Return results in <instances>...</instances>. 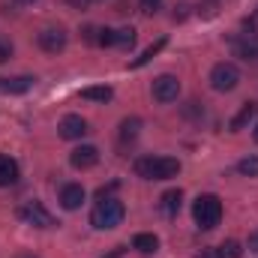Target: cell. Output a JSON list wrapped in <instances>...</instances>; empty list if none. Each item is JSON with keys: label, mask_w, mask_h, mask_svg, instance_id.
<instances>
[{"label": "cell", "mask_w": 258, "mask_h": 258, "mask_svg": "<svg viewBox=\"0 0 258 258\" xmlns=\"http://www.w3.org/2000/svg\"><path fill=\"white\" fill-rule=\"evenodd\" d=\"M135 174L144 180H171L180 174V162L174 156H138Z\"/></svg>", "instance_id": "6da1fadb"}, {"label": "cell", "mask_w": 258, "mask_h": 258, "mask_svg": "<svg viewBox=\"0 0 258 258\" xmlns=\"http://www.w3.org/2000/svg\"><path fill=\"white\" fill-rule=\"evenodd\" d=\"M123 216H126L123 201L120 198H111V195H102L93 204V210H90V225L99 228V231H111V228H117L123 222Z\"/></svg>", "instance_id": "7a4b0ae2"}, {"label": "cell", "mask_w": 258, "mask_h": 258, "mask_svg": "<svg viewBox=\"0 0 258 258\" xmlns=\"http://www.w3.org/2000/svg\"><path fill=\"white\" fill-rule=\"evenodd\" d=\"M192 216H195L198 228H204V231L216 228L219 219H222V201L216 195H198L192 204Z\"/></svg>", "instance_id": "3957f363"}, {"label": "cell", "mask_w": 258, "mask_h": 258, "mask_svg": "<svg viewBox=\"0 0 258 258\" xmlns=\"http://www.w3.org/2000/svg\"><path fill=\"white\" fill-rule=\"evenodd\" d=\"M18 216H21V222H27V225H33V228H54V225H57V219L45 210L42 201H24V204L18 207Z\"/></svg>", "instance_id": "277c9868"}, {"label": "cell", "mask_w": 258, "mask_h": 258, "mask_svg": "<svg viewBox=\"0 0 258 258\" xmlns=\"http://www.w3.org/2000/svg\"><path fill=\"white\" fill-rule=\"evenodd\" d=\"M237 81H240V69H237L234 63H216L213 69H210V87L219 90V93L234 90Z\"/></svg>", "instance_id": "5b68a950"}, {"label": "cell", "mask_w": 258, "mask_h": 258, "mask_svg": "<svg viewBox=\"0 0 258 258\" xmlns=\"http://www.w3.org/2000/svg\"><path fill=\"white\" fill-rule=\"evenodd\" d=\"M153 99L156 102H174L177 96H180V78L177 75H159V78H153Z\"/></svg>", "instance_id": "8992f818"}, {"label": "cell", "mask_w": 258, "mask_h": 258, "mask_svg": "<svg viewBox=\"0 0 258 258\" xmlns=\"http://www.w3.org/2000/svg\"><path fill=\"white\" fill-rule=\"evenodd\" d=\"M36 42H39V48L42 51H48V54H57V51H63L66 42H69V33H66L63 27H45L39 36H36Z\"/></svg>", "instance_id": "52a82bcc"}, {"label": "cell", "mask_w": 258, "mask_h": 258, "mask_svg": "<svg viewBox=\"0 0 258 258\" xmlns=\"http://www.w3.org/2000/svg\"><path fill=\"white\" fill-rule=\"evenodd\" d=\"M69 162H72V168L87 171V168H93V165L99 162V150H96L93 144H78V147L69 153Z\"/></svg>", "instance_id": "ba28073f"}, {"label": "cell", "mask_w": 258, "mask_h": 258, "mask_svg": "<svg viewBox=\"0 0 258 258\" xmlns=\"http://www.w3.org/2000/svg\"><path fill=\"white\" fill-rule=\"evenodd\" d=\"M57 129H60V138H66V141H78V138L87 132V120H84L81 114H66Z\"/></svg>", "instance_id": "9c48e42d"}, {"label": "cell", "mask_w": 258, "mask_h": 258, "mask_svg": "<svg viewBox=\"0 0 258 258\" xmlns=\"http://www.w3.org/2000/svg\"><path fill=\"white\" fill-rule=\"evenodd\" d=\"M81 201H84V189H81V183H66L63 189H60V204H63L66 210H78Z\"/></svg>", "instance_id": "30bf717a"}, {"label": "cell", "mask_w": 258, "mask_h": 258, "mask_svg": "<svg viewBox=\"0 0 258 258\" xmlns=\"http://www.w3.org/2000/svg\"><path fill=\"white\" fill-rule=\"evenodd\" d=\"M234 51L243 60H258V33H243V39H237Z\"/></svg>", "instance_id": "8fae6325"}, {"label": "cell", "mask_w": 258, "mask_h": 258, "mask_svg": "<svg viewBox=\"0 0 258 258\" xmlns=\"http://www.w3.org/2000/svg\"><path fill=\"white\" fill-rule=\"evenodd\" d=\"M18 180V162L6 153H0V186H12Z\"/></svg>", "instance_id": "7c38bea8"}, {"label": "cell", "mask_w": 258, "mask_h": 258, "mask_svg": "<svg viewBox=\"0 0 258 258\" xmlns=\"http://www.w3.org/2000/svg\"><path fill=\"white\" fill-rule=\"evenodd\" d=\"M33 87V78L30 75H21V78H0V90L3 93H24Z\"/></svg>", "instance_id": "4fadbf2b"}, {"label": "cell", "mask_w": 258, "mask_h": 258, "mask_svg": "<svg viewBox=\"0 0 258 258\" xmlns=\"http://www.w3.org/2000/svg\"><path fill=\"white\" fill-rule=\"evenodd\" d=\"M159 201H162V213L165 216H177L180 213V204H183V192L180 189H171V192L162 195Z\"/></svg>", "instance_id": "5bb4252c"}, {"label": "cell", "mask_w": 258, "mask_h": 258, "mask_svg": "<svg viewBox=\"0 0 258 258\" xmlns=\"http://www.w3.org/2000/svg\"><path fill=\"white\" fill-rule=\"evenodd\" d=\"M132 249L150 255V252L159 249V237H156V234H135V237H132Z\"/></svg>", "instance_id": "9a60e30c"}, {"label": "cell", "mask_w": 258, "mask_h": 258, "mask_svg": "<svg viewBox=\"0 0 258 258\" xmlns=\"http://www.w3.org/2000/svg\"><path fill=\"white\" fill-rule=\"evenodd\" d=\"M111 96H114V90L108 84H102V87H84L81 90V99H90V102H108Z\"/></svg>", "instance_id": "2e32d148"}, {"label": "cell", "mask_w": 258, "mask_h": 258, "mask_svg": "<svg viewBox=\"0 0 258 258\" xmlns=\"http://www.w3.org/2000/svg\"><path fill=\"white\" fill-rule=\"evenodd\" d=\"M216 258H243V246L237 240H222L216 246Z\"/></svg>", "instance_id": "e0dca14e"}, {"label": "cell", "mask_w": 258, "mask_h": 258, "mask_svg": "<svg viewBox=\"0 0 258 258\" xmlns=\"http://www.w3.org/2000/svg\"><path fill=\"white\" fill-rule=\"evenodd\" d=\"M162 48H165V39H159V42H153V45H150V48H147V51H144V54H141V57H135V60H132V66H135V69H138V66L150 63V60H153V57H156V54H159V51H162Z\"/></svg>", "instance_id": "ac0fdd59"}, {"label": "cell", "mask_w": 258, "mask_h": 258, "mask_svg": "<svg viewBox=\"0 0 258 258\" xmlns=\"http://www.w3.org/2000/svg\"><path fill=\"white\" fill-rule=\"evenodd\" d=\"M252 114H255V105H252V102H246V105H243V111L231 120V126H228V129H231V132L243 129V123H249V117H252Z\"/></svg>", "instance_id": "d6986e66"}, {"label": "cell", "mask_w": 258, "mask_h": 258, "mask_svg": "<svg viewBox=\"0 0 258 258\" xmlns=\"http://www.w3.org/2000/svg\"><path fill=\"white\" fill-rule=\"evenodd\" d=\"M237 171H240L243 177H258V156H246V159H240V162H237Z\"/></svg>", "instance_id": "ffe728a7"}, {"label": "cell", "mask_w": 258, "mask_h": 258, "mask_svg": "<svg viewBox=\"0 0 258 258\" xmlns=\"http://www.w3.org/2000/svg\"><path fill=\"white\" fill-rule=\"evenodd\" d=\"M114 45H120V48H132V45H135V30H132V27H120Z\"/></svg>", "instance_id": "44dd1931"}, {"label": "cell", "mask_w": 258, "mask_h": 258, "mask_svg": "<svg viewBox=\"0 0 258 258\" xmlns=\"http://www.w3.org/2000/svg\"><path fill=\"white\" fill-rule=\"evenodd\" d=\"M138 126H141V120H138V117H132V120H123V132H120V138H123V141H126V138H135V135H138Z\"/></svg>", "instance_id": "7402d4cb"}, {"label": "cell", "mask_w": 258, "mask_h": 258, "mask_svg": "<svg viewBox=\"0 0 258 258\" xmlns=\"http://www.w3.org/2000/svg\"><path fill=\"white\" fill-rule=\"evenodd\" d=\"M96 33H99V36H96L99 45H114V39H117V30H111V27H99Z\"/></svg>", "instance_id": "603a6c76"}, {"label": "cell", "mask_w": 258, "mask_h": 258, "mask_svg": "<svg viewBox=\"0 0 258 258\" xmlns=\"http://www.w3.org/2000/svg\"><path fill=\"white\" fill-rule=\"evenodd\" d=\"M216 9H219L216 0H204V3H198V15H201V18H213Z\"/></svg>", "instance_id": "cb8c5ba5"}, {"label": "cell", "mask_w": 258, "mask_h": 258, "mask_svg": "<svg viewBox=\"0 0 258 258\" xmlns=\"http://www.w3.org/2000/svg\"><path fill=\"white\" fill-rule=\"evenodd\" d=\"M9 57H12V45L6 39H0V63H6Z\"/></svg>", "instance_id": "d4e9b609"}, {"label": "cell", "mask_w": 258, "mask_h": 258, "mask_svg": "<svg viewBox=\"0 0 258 258\" xmlns=\"http://www.w3.org/2000/svg\"><path fill=\"white\" fill-rule=\"evenodd\" d=\"M159 6V0H141V12H153Z\"/></svg>", "instance_id": "484cf974"}, {"label": "cell", "mask_w": 258, "mask_h": 258, "mask_svg": "<svg viewBox=\"0 0 258 258\" xmlns=\"http://www.w3.org/2000/svg\"><path fill=\"white\" fill-rule=\"evenodd\" d=\"M249 252H258V228L249 234Z\"/></svg>", "instance_id": "4316f807"}, {"label": "cell", "mask_w": 258, "mask_h": 258, "mask_svg": "<svg viewBox=\"0 0 258 258\" xmlns=\"http://www.w3.org/2000/svg\"><path fill=\"white\" fill-rule=\"evenodd\" d=\"M12 258H36L33 252H18V255H12Z\"/></svg>", "instance_id": "83f0119b"}, {"label": "cell", "mask_w": 258, "mask_h": 258, "mask_svg": "<svg viewBox=\"0 0 258 258\" xmlns=\"http://www.w3.org/2000/svg\"><path fill=\"white\" fill-rule=\"evenodd\" d=\"M15 3H21V6H27V3H33V0H15Z\"/></svg>", "instance_id": "f1b7e54d"}, {"label": "cell", "mask_w": 258, "mask_h": 258, "mask_svg": "<svg viewBox=\"0 0 258 258\" xmlns=\"http://www.w3.org/2000/svg\"><path fill=\"white\" fill-rule=\"evenodd\" d=\"M252 138H255V141H258V123H255V129H252Z\"/></svg>", "instance_id": "f546056e"}]
</instances>
